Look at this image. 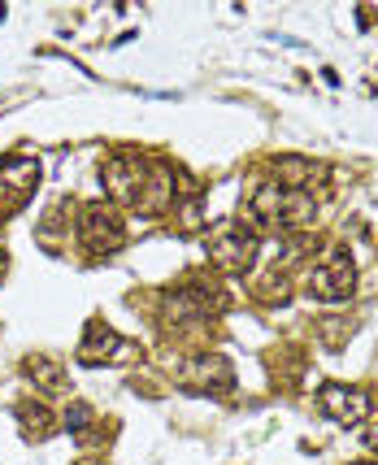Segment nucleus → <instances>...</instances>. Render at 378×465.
Segmentation results:
<instances>
[{"label": "nucleus", "instance_id": "obj_1", "mask_svg": "<svg viewBox=\"0 0 378 465\" xmlns=\"http://www.w3.org/2000/svg\"><path fill=\"white\" fill-rule=\"evenodd\" d=\"M353 287H357V270H353L348 248H326L318 257V265L309 270V292H313L318 301L335 304V301H348Z\"/></svg>", "mask_w": 378, "mask_h": 465}, {"label": "nucleus", "instance_id": "obj_2", "mask_svg": "<svg viewBox=\"0 0 378 465\" xmlns=\"http://www.w3.org/2000/svg\"><path fill=\"white\" fill-rule=\"evenodd\" d=\"M253 209L261 213V223L270 226H304L313 218V201L304 192H287L279 183H265L253 196Z\"/></svg>", "mask_w": 378, "mask_h": 465}, {"label": "nucleus", "instance_id": "obj_3", "mask_svg": "<svg viewBox=\"0 0 378 465\" xmlns=\"http://www.w3.org/2000/svg\"><path fill=\"white\" fill-rule=\"evenodd\" d=\"M122 240H126V226H122V218L109 209V204H87L79 218V243L87 248V252H118Z\"/></svg>", "mask_w": 378, "mask_h": 465}, {"label": "nucleus", "instance_id": "obj_4", "mask_svg": "<svg viewBox=\"0 0 378 465\" xmlns=\"http://www.w3.org/2000/svg\"><path fill=\"white\" fill-rule=\"evenodd\" d=\"M214 262H218L226 274L253 270V262H257V235H253L244 223L218 226V235H214Z\"/></svg>", "mask_w": 378, "mask_h": 465}, {"label": "nucleus", "instance_id": "obj_5", "mask_svg": "<svg viewBox=\"0 0 378 465\" xmlns=\"http://www.w3.org/2000/svg\"><path fill=\"white\" fill-rule=\"evenodd\" d=\"M318 409L331 418V422H339V426H357V422H365V418H370L374 401H370V391H361V387L326 383L318 391Z\"/></svg>", "mask_w": 378, "mask_h": 465}, {"label": "nucleus", "instance_id": "obj_6", "mask_svg": "<svg viewBox=\"0 0 378 465\" xmlns=\"http://www.w3.org/2000/svg\"><path fill=\"white\" fill-rule=\"evenodd\" d=\"M35 183H40V162L35 157H5L0 162V204L5 209H22L31 201Z\"/></svg>", "mask_w": 378, "mask_h": 465}, {"label": "nucleus", "instance_id": "obj_7", "mask_svg": "<svg viewBox=\"0 0 378 465\" xmlns=\"http://www.w3.org/2000/svg\"><path fill=\"white\" fill-rule=\"evenodd\" d=\"M144 162L135 153H118V157H109L104 162V187H109V196L118 204H135L144 196Z\"/></svg>", "mask_w": 378, "mask_h": 465}, {"label": "nucleus", "instance_id": "obj_8", "mask_svg": "<svg viewBox=\"0 0 378 465\" xmlns=\"http://www.w3.org/2000/svg\"><path fill=\"white\" fill-rule=\"evenodd\" d=\"M131 352V344L126 340H118L114 331L104 322H87V335H83V344H79V357L87 365H96V361H122Z\"/></svg>", "mask_w": 378, "mask_h": 465}, {"label": "nucleus", "instance_id": "obj_9", "mask_svg": "<svg viewBox=\"0 0 378 465\" xmlns=\"http://www.w3.org/2000/svg\"><path fill=\"white\" fill-rule=\"evenodd\" d=\"M22 418H26V430H35L40 440L48 435V426H44V422H48V409H40V405L31 409V405H26V409H22Z\"/></svg>", "mask_w": 378, "mask_h": 465}, {"label": "nucleus", "instance_id": "obj_10", "mask_svg": "<svg viewBox=\"0 0 378 465\" xmlns=\"http://www.w3.org/2000/svg\"><path fill=\"white\" fill-rule=\"evenodd\" d=\"M87 418H92V409H87V405H75L70 413H65V426H70V430H83V426H87Z\"/></svg>", "mask_w": 378, "mask_h": 465}, {"label": "nucleus", "instance_id": "obj_11", "mask_svg": "<svg viewBox=\"0 0 378 465\" xmlns=\"http://www.w3.org/2000/svg\"><path fill=\"white\" fill-rule=\"evenodd\" d=\"M365 440H370V444L378 448V426H370V430H365Z\"/></svg>", "mask_w": 378, "mask_h": 465}, {"label": "nucleus", "instance_id": "obj_12", "mask_svg": "<svg viewBox=\"0 0 378 465\" xmlns=\"http://www.w3.org/2000/svg\"><path fill=\"white\" fill-rule=\"evenodd\" d=\"M0 279H5V252H0Z\"/></svg>", "mask_w": 378, "mask_h": 465}, {"label": "nucleus", "instance_id": "obj_13", "mask_svg": "<svg viewBox=\"0 0 378 465\" xmlns=\"http://www.w3.org/2000/svg\"><path fill=\"white\" fill-rule=\"evenodd\" d=\"M357 465H378V461H357Z\"/></svg>", "mask_w": 378, "mask_h": 465}]
</instances>
